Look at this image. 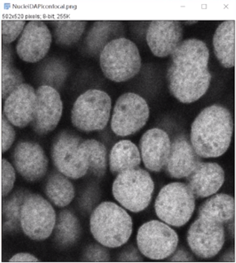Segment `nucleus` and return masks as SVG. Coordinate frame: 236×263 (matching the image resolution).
I'll list each match as a JSON object with an SVG mask.
<instances>
[{"label":"nucleus","mask_w":236,"mask_h":263,"mask_svg":"<svg viewBox=\"0 0 236 263\" xmlns=\"http://www.w3.org/2000/svg\"><path fill=\"white\" fill-rule=\"evenodd\" d=\"M26 23L24 20H5L1 21V32H2L3 44H10L14 42L25 28Z\"/></svg>","instance_id":"7c9ffc66"},{"label":"nucleus","mask_w":236,"mask_h":263,"mask_svg":"<svg viewBox=\"0 0 236 263\" xmlns=\"http://www.w3.org/2000/svg\"><path fill=\"white\" fill-rule=\"evenodd\" d=\"M55 43L62 46H71L77 43L85 32L87 22L60 20L51 23Z\"/></svg>","instance_id":"c85d7f7f"},{"label":"nucleus","mask_w":236,"mask_h":263,"mask_svg":"<svg viewBox=\"0 0 236 263\" xmlns=\"http://www.w3.org/2000/svg\"><path fill=\"white\" fill-rule=\"evenodd\" d=\"M100 61L104 76L118 83L134 78L142 68L139 49L126 37L108 43L101 51Z\"/></svg>","instance_id":"20e7f679"},{"label":"nucleus","mask_w":236,"mask_h":263,"mask_svg":"<svg viewBox=\"0 0 236 263\" xmlns=\"http://www.w3.org/2000/svg\"><path fill=\"white\" fill-rule=\"evenodd\" d=\"M225 181V172L219 164L201 161L187 177V185L195 198L209 197L217 193Z\"/></svg>","instance_id":"aec40b11"},{"label":"nucleus","mask_w":236,"mask_h":263,"mask_svg":"<svg viewBox=\"0 0 236 263\" xmlns=\"http://www.w3.org/2000/svg\"><path fill=\"white\" fill-rule=\"evenodd\" d=\"M13 50L9 44L2 46V66L13 65Z\"/></svg>","instance_id":"c9c22d12"},{"label":"nucleus","mask_w":236,"mask_h":263,"mask_svg":"<svg viewBox=\"0 0 236 263\" xmlns=\"http://www.w3.org/2000/svg\"><path fill=\"white\" fill-rule=\"evenodd\" d=\"M149 117L150 108L144 98L135 93H123L114 106L111 128L117 136H130L142 129Z\"/></svg>","instance_id":"1a4fd4ad"},{"label":"nucleus","mask_w":236,"mask_h":263,"mask_svg":"<svg viewBox=\"0 0 236 263\" xmlns=\"http://www.w3.org/2000/svg\"><path fill=\"white\" fill-rule=\"evenodd\" d=\"M230 111L219 104L204 108L191 127L190 142L201 158H214L227 151L233 134Z\"/></svg>","instance_id":"f03ea898"},{"label":"nucleus","mask_w":236,"mask_h":263,"mask_svg":"<svg viewBox=\"0 0 236 263\" xmlns=\"http://www.w3.org/2000/svg\"><path fill=\"white\" fill-rule=\"evenodd\" d=\"M78 152L89 167V171L97 177H103L108 165V154L105 146L95 139L83 140L78 146Z\"/></svg>","instance_id":"a878e982"},{"label":"nucleus","mask_w":236,"mask_h":263,"mask_svg":"<svg viewBox=\"0 0 236 263\" xmlns=\"http://www.w3.org/2000/svg\"><path fill=\"white\" fill-rule=\"evenodd\" d=\"M190 257H192V256H190L185 250H180L173 256L171 261H190Z\"/></svg>","instance_id":"e433bc0d"},{"label":"nucleus","mask_w":236,"mask_h":263,"mask_svg":"<svg viewBox=\"0 0 236 263\" xmlns=\"http://www.w3.org/2000/svg\"><path fill=\"white\" fill-rule=\"evenodd\" d=\"M81 137L71 132L63 131L57 135L53 142L51 157L57 171L68 178H82L89 172V167L82 159L78 146Z\"/></svg>","instance_id":"9b49d317"},{"label":"nucleus","mask_w":236,"mask_h":263,"mask_svg":"<svg viewBox=\"0 0 236 263\" xmlns=\"http://www.w3.org/2000/svg\"><path fill=\"white\" fill-rule=\"evenodd\" d=\"M36 90L28 84L24 83L5 100L3 115L13 126L23 128L32 123L36 114Z\"/></svg>","instance_id":"dca6fc26"},{"label":"nucleus","mask_w":236,"mask_h":263,"mask_svg":"<svg viewBox=\"0 0 236 263\" xmlns=\"http://www.w3.org/2000/svg\"><path fill=\"white\" fill-rule=\"evenodd\" d=\"M1 128H2V153H5L13 145L15 138H16V133L13 128V124L4 115H2Z\"/></svg>","instance_id":"473e14b6"},{"label":"nucleus","mask_w":236,"mask_h":263,"mask_svg":"<svg viewBox=\"0 0 236 263\" xmlns=\"http://www.w3.org/2000/svg\"><path fill=\"white\" fill-rule=\"evenodd\" d=\"M13 158L17 172L30 182L40 180L47 173L48 158L43 147L36 142L17 143Z\"/></svg>","instance_id":"f3484780"},{"label":"nucleus","mask_w":236,"mask_h":263,"mask_svg":"<svg viewBox=\"0 0 236 263\" xmlns=\"http://www.w3.org/2000/svg\"><path fill=\"white\" fill-rule=\"evenodd\" d=\"M141 162L140 150L131 141H119L110 152L109 167L113 175L139 168Z\"/></svg>","instance_id":"4be33fe9"},{"label":"nucleus","mask_w":236,"mask_h":263,"mask_svg":"<svg viewBox=\"0 0 236 263\" xmlns=\"http://www.w3.org/2000/svg\"><path fill=\"white\" fill-rule=\"evenodd\" d=\"M36 93V114L31 126L36 134L45 135L58 125L63 112V103L59 92L50 85L39 86Z\"/></svg>","instance_id":"ddd939ff"},{"label":"nucleus","mask_w":236,"mask_h":263,"mask_svg":"<svg viewBox=\"0 0 236 263\" xmlns=\"http://www.w3.org/2000/svg\"><path fill=\"white\" fill-rule=\"evenodd\" d=\"M85 257L89 261H107L109 260V253L99 245H91L86 249Z\"/></svg>","instance_id":"72a5a7b5"},{"label":"nucleus","mask_w":236,"mask_h":263,"mask_svg":"<svg viewBox=\"0 0 236 263\" xmlns=\"http://www.w3.org/2000/svg\"><path fill=\"white\" fill-rule=\"evenodd\" d=\"M56 215L50 202L42 195L28 194L21 210V228L28 238L43 241L52 234Z\"/></svg>","instance_id":"6e6552de"},{"label":"nucleus","mask_w":236,"mask_h":263,"mask_svg":"<svg viewBox=\"0 0 236 263\" xmlns=\"http://www.w3.org/2000/svg\"><path fill=\"white\" fill-rule=\"evenodd\" d=\"M27 191H17L3 204V226L9 233L19 231L21 228V210Z\"/></svg>","instance_id":"cd10ccee"},{"label":"nucleus","mask_w":236,"mask_h":263,"mask_svg":"<svg viewBox=\"0 0 236 263\" xmlns=\"http://www.w3.org/2000/svg\"><path fill=\"white\" fill-rule=\"evenodd\" d=\"M209 49L196 39L184 40L171 55L167 81L170 93L179 101L191 104L203 97L211 85Z\"/></svg>","instance_id":"f257e3e1"},{"label":"nucleus","mask_w":236,"mask_h":263,"mask_svg":"<svg viewBox=\"0 0 236 263\" xmlns=\"http://www.w3.org/2000/svg\"><path fill=\"white\" fill-rule=\"evenodd\" d=\"M112 100L100 89H89L78 96L71 111L73 125L85 133L101 131L108 125Z\"/></svg>","instance_id":"0eeeda50"},{"label":"nucleus","mask_w":236,"mask_h":263,"mask_svg":"<svg viewBox=\"0 0 236 263\" xmlns=\"http://www.w3.org/2000/svg\"><path fill=\"white\" fill-rule=\"evenodd\" d=\"M51 42V31L45 23L36 20L28 22L17 41V55L24 62H40L48 53Z\"/></svg>","instance_id":"4468645a"},{"label":"nucleus","mask_w":236,"mask_h":263,"mask_svg":"<svg viewBox=\"0 0 236 263\" xmlns=\"http://www.w3.org/2000/svg\"><path fill=\"white\" fill-rule=\"evenodd\" d=\"M195 199L187 184H168L163 187L156 199V215L167 224L182 227L192 218L195 210Z\"/></svg>","instance_id":"423d86ee"},{"label":"nucleus","mask_w":236,"mask_h":263,"mask_svg":"<svg viewBox=\"0 0 236 263\" xmlns=\"http://www.w3.org/2000/svg\"><path fill=\"white\" fill-rule=\"evenodd\" d=\"M184 28L180 21H152L146 32V42L152 53L158 58L172 55L183 42Z\"/></svg>","instance_id":"2eb2a0df"},{"label":"nucleus","mask_w":236,"mask_h":263,"mask_svg":"<svg viewBox=\"0 0 236 263\" xmlns=\"http://www.w3.org/2000/svg\"><path fill=\"white\" fill-rule=\"evenodd\" d=\"M188 243L192 253L203 259L212 258L225 243V229L222 223L199 218L190 226Z\"/></svg>","instance_id":"f8f14e48"},{"label":"nucleus","mask_w":236,"mask_h":263,"mask_svg":"<svg viewBox=\"0 0 236 263\" xmlns=\"http://www.w3.org/2000/svg\"><path fill=\"white\" fill-rule=\"evenodd\" d=\"M170 149V138L166 132L160 128L148 130L140 141L141 157L150 172H160L165 169Z\"/></svg>","instance_id":"a211bd4d"},{"label":"nucleus","mask_w":236,"mask_h":263,"mask_svg":"<svg viewBox=\"0 0 236 263\" xmlns=\"http://www.w3.org/2000/svg\"><path fill=\"white\" fill-rule=\"evenodd\" d=\"M24 84L21 71L13 65L2 66V98L6 100L12 92Z\"/></svg>","instance_id":"c756f323"},{"label":"nucleus","mask_w":236,"mask_h":263,"mask_svg":"<svg viewBox=\"0 0 236 263\" xmlns=\"http://www.w3.org/2000/svg\"><path fill=\"white\" fill-rule=\"evenodd\" d=\"M132 229V219L128 213L112 202H103L91 215V234L107 248L116 249L127 243Z\"/></svg>","instance_id":"7ed1b4c3"},{"label":"nucleus","mask_w":236,"mask_h":263,"mask_svg":"<svg viewBox=\"0 0 236 263\" xmlns=\"http://www.w3.org/2000/svg\"><path fill=\"white\" fill-rule=\"evenodd\" d=\"M140 252L152 260H164L175 253L179 235L169 224L158 220L149 221L137 233Z\"/></svg>","instance_id":"9d476101"},{"label":"nucleus","mask_w":236,"mask_h":263,"mask_svg":"<svg viewBox=\"0 0 236 263\" xmlns=\"http://www.w3.org/2000/svg\"><path fill=\"white\" fill-rule=\"evenodd\" d=\"M186 23L190 25H192V24H198V21H187Z\"/></svg>","instance_id":"4c0bfd02"},{"label":"nucleus","mask_w":236,"mask_h":263,"mask_svg":"<svg viewBox=\"0 0 236 263\" xmlns=\"http://www.w3.org/2000/svg\"><path fill=\"white\" fill-rule=\"evenodd\" d=\"M45 193L50 201L57 207H66L74 200L75 191L67 176L61 172H54L48 176Z\"/></svg>","instance_id":"393cba45"},{"label":"nucleus","mask_w":236,"mask_h":263,"mask_svg":"<svg viewBox=\"0 0 236 263\" xmlns=\"http://www.w3.org/2000/svg\"><path fill=\"white\" fill-rule=\"evenodd\" d=\"M16 180V173L13 165L5 159H2V195L7 196L13 190Z\"/></svg>","instance_id":"2f4dec72"},{"label":"nucleus","mask_w":236,"mask_h":263,"mask_svg":"<svg viewBox=\"0 0 236 263\" xmlns=\"http://www.w3.org/2000/svg\"><path fill=\"white\" fill-rule=\"evenodd\" d=\"M235 20H228L220 24L213 36L215 55L226 68L235 64Z\"/></svg>","instance_id":"412c9836"},{"label":"nucleus","mask_w":236,"mask_h":263,"mask_svg":"<svg viewBox=\"0 0 236 263\" xmlns=\"http://www.w3.org/2000/svg\"><path fill=\"white\" fill-rule=\"evenodd\" d=\"M154 184L150 173L135 168L118 174L112 185L116 201L133 213L146 210L152 200Z\"/></svg>","instance_id":"39448f33"},{"label":"nucleus","mask_w":236,"mask_h":263,"mask_svg":"<svg viewBox=\"0 0 236 263\" xmlns=\"http://www.w3.org/2000/svg\"><path fill=\"white\" fill-rule=\"evenodd\" d=\"M123 26L120 22H96L87 36L86 46L93 55L101 53L112 41L123 37Z\"/></svg>","instance_id":"5701e85b"},{"label":"nucleus","mask_w":236,"mask_h":263,"mask_svg":"<svg viewBox=\"0 0 236 263\" xmlns=\"http://www.w3.org/2000/svg\"><path fill=\"white\" fill-rule=\"evenodd\" d=\"M201 161V157L194 151L190 139L185 135H179L171 142L165 172L172 178H187Z\"/></svg>","instance_id":"6ab92c4d"},{"label":"nucleus","mask_w":236,"mask_h":263,"mask_svg":"<svg viewBox=\"0 0 236 263\" xmlns=\"http://www.w3.org/2000/svg\"><path fill=\"white\" fill-rule=\"evenodd\" d=\"M81 233V224L77 217L70 210H64L56 219L55 239L57 243L69 247L75 243Z\"/></svg>","instance_id":"bb28decb"},{"label":"nucleus","mask_w":236,"mask_h":263,"mask_svg":"<svg viewBox=\"0 0 236 263\" xmlns=\"http://www.w3.org/2000/svg\"><path fill=\"white\" fill-rule=\"evenodd\" d=\"M234 215V198L226 194L213 195L201 205L199 210V218L222 224L233 219Z\"/></svg>","instance_id":"b1692460"},{"label":"nucleus","mask_w":236,"mask_h":263,"mask_svg":"<svg viewBox=\"0 0 236 263\" xmlns=\"http://www.w3.org/2000/svg\"><path fill=\"white\" fill-rule=\"evenodd\" d=\"M10 262H38L39 260L30 253H21L14 255L9 260Z\"/></svg>","instance_id":"f704fd0d"}]
</instances>
